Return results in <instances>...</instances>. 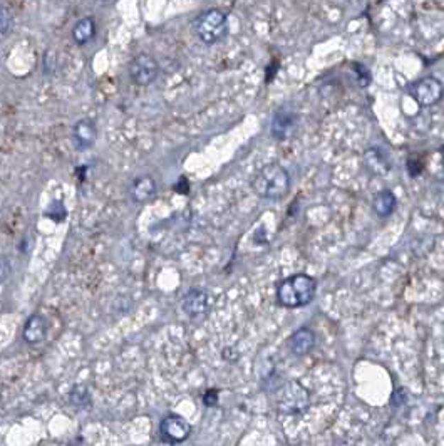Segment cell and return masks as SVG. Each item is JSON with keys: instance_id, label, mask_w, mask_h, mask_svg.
Here are the masks:
<instances>
[{"instance_id": "obj_15", "label": "cell", "mask_w": 444, "mask_h": 446, "mask_svg": "<svg viewBox=\"0 0 444 446\" xmlns=\"http://www.w3.org/2000/svg\"><path fill=\"white\" fill-rule=\"evenodd\" d=\"M396 209V197L392 191L384 190L381 193L376 195L374 198V211H376L379 217H389Z\"/></svg>"}, {"instance_id": "obj_6", "label": "cell", "mask_w": 444, "mask_h": 446, "mask_svg": "<svg viewBox=\"0 0 444 446\" xmlns=\"http://www.w3.org/2000/svg\"><path fill=\"white\" fill-rule=\"evenodd\" d=\"M443 84L438 79H434V77H424V79L418 81L411 88L412 99L419 106H424V108L439 103L443 97Z\"/></svg>"}, {"instance_id": "obj_3", "label": "cell", "mask_w": 444, "mask_h": 446, "mask_svg": "<svg viewBox=\"0 0 444 446\" xmlns=\"http://www.w3.org/2000/svg\"><path fill=\"white\" fill-rule=\"evenodd\" d=\"M193 30L203 44H216L218 41H221L225 37V34L228 30L227 15H225V12L218 9L205 10L193 22Z\"/></svg>"}, {"instance_id": "obj_19", "label": "cell", "mask_w": 444, "mask_h": 446, "mask_svg": "<svg viewBox=\"0 0 444 446\" xmlns=\"http://www.w3.org/2000/svg\"><path fill=\"white\" fill-rule=\"evenodd\" d=\"M46 213H48V217L54 218L56 222H61V220H64L65 215H68V210L64 209V205H62L61 202H52L50 203L49 210L46 211Z\"/></svg>"}, {"instance_id": "obj_11", "label": "cell", "mask_w": 444, "mask_h": 446, "mask_svg": "<svg viewBox=\"0 0 444 446\" xmlns=\"http://www.w3.org/2000/svg\"><path fill=\"white\" fill-rule=\"evenodd\" d=\"M46 332H48V322H46L44 317L36 314V316L29 317V320H27L26 326H24V332H22V336H24L26 342L37 344V342H41V340H44Z\"/></svg>"}, {"instance_id": "obj_8", "label": "cell", "mask_w": 444, "mask_h": 446, "mask_svg": "<svg viewBox=\"0 0 444 446\" xmlns=\"http://www.w3.org/2000/svg\"><path fill=\"white\" fill-rule=\"evenodd\" d=\"M97 139V126L92 119H81L74 124L72 141L76 150L85 151L94 146Z\"/></svg>"}, {"instance_id": "obj_18", "label": "cell", "mask_w": 444, "mask_h": 446, "mask_svg": "<svg viewBox=\"0 0 444 446\" xmlns=\"http://www.w3.org/2000/svg\"><path fill=\"white\" fill-rule=\"evenodd\" d=\"M12 12L7 9L6 6H0V34L9 32V29L12 27Z\"/></svg>"}, {"instance_id": "obj_20", "label": "cell", "mask_w": 444, "mask_h": 446, "mask_svg": "<svg viewBox=\"0 0 444 446\" xmlns=\"http://www.w3.org/2000/svg\"><path fill=\"white\" fill-rule=\"evenodd\" d=\"M12 273V265L7 257H0V284H3Z\"/></svg>"}, {"instance_id": "obj_4", "label": "cell", "mask_w": 444, "mask_h": 446, "mask_svg": "<svg viewBox=\"0 0 444 446\" xmlns=\"http://www.w3.org/2000/svg\"><path fill=\"white\" fill-rule=\"evenodd\" d=\"M309 391L297 381H287L276 393V408L282 414H302L309 409Z\"/></svg>"}, {"instance_id": "obj_12", "label": "cell", "mask_w": 444, "mask_h": 446, "mask_svg": "<svg viewBox=\"0 0 444 446\" xmlns=\"http://www.w3.org/2000/svg\"><path fill=\"white\" fill-rule=\"evenodd\" d=\"M154 193H157V183H154V180L151 176H141V178H138L132 183L131 197L134 202H148V200L154 197Z\"/></svg>"}, {"instance_id": "obj_16", "label": "cell", "mask_w": 444, "mask_h": 446, "mask_svg": "<svg viewBox=\"0 0 444 446\" xmlns=\"http://www.w3.org/2000/svg\"><path fill=\"white\" fill-rule=\"evenodd\" d=\"M69 398H71V403L76 408H88V406H91V394H89L88 387L83 385L74 386Z\"/></svg>"}, {"instance_id": "obj_21", "label": "cell", "mask_w": 444, "mask_h": 446, "mask_svg": "<svg viewBox=\"0 0 444 446\" xmlns=\"http://www.w3.org/2000/svg\"><path fill=\"white\" fill-rule=\"evenodd\" d=\"M203 403L206 406H210V408H212V406H216L218 391L216 389H208V391H206L205 396H203Z\"/></svg>"}, {"instance_id": "obj_22", "label": "cell", "mask_w": 444, "mask_h": 446, "mask_svg": "<svg viewBox=\"0 0 444 446\" xmlns=\"http://www.w3.org/2000/svg\"><path fill=\"white\" fill-rule=\"evenodd\" d=\"M407 170H409V173H411V176H418L421 175V171H423V166H421V164H414V162H412V158L409 159L407 162Z\"/></svg>"}, {"instance_id": "obj_17", "label": "cell", "mask_w": 444, "mask_h": 446, "mask_svg": "<svg viewBox=\"0 0 444 446\" xmlns=\"http://www.w3.org/2000/svg\"><path fill=\"white\" fill-rule=\"evenodd\" d=\"M352 69L356 70V74H357V81H359V86H361V88H367V86L371 84V79H372L371 70H369L367 68H365V66L359 64V62H356V64L352 66Z\"/></svg>"}, {"instance_id": "obj_9", "label": "cell", "mask_w": 444, "mask_h": 446, "mask_svg": "<svg viewBox=\"0 0 444 446\" xmlns=\"http://www.w3.org/2000/svg\"><path fill=\"white\" fill-rule=\"evenodd\" d=\"M315 346V336L310 329L302 327L295 331L288 339V349L294 356H305Z\"/></svg>"}, {"instance_id": "obj_5", "label": "cell", "mask_w": 444, "mask_h": 446, "mask_svg": "<svg viewBox=\"0 0 444 446\" xmlns=\"http://www.w3.org/2000/svg\"><path fill=\"white\" fill-rule=\"evenodd\" d=\"M158 72H159V66H158L157 59L146 52L136 56L134 59H132V62L130 66L131 79H132V82H134V84H138V86L151 84V82L158 77Z\"/></svg>"}, {"instance_id": "obj_13", "label": "cell", "mask_w": 444, "mask_h": 446, "mask_svg": "<svg viewBox=\"0 0 444 446\" xmlns=\"http://www.w3.org/2000/svg\"><path fill=\"white\" fill-rule=\"evenodd\" d=\"M295 123V115L288 109H280L276 113L274 121H272V135L275 136L276 139L287 138V135L290 133V129L294 128Z\"/></svg>"}, {"instance_id": "obj_7", "label": "cell", "mask_w": 444, "mask_h": 446, "mask_svg": "<svg viewBox=\"0 0 444 446\" xmlns=\"http://www.w3.org/2000/svg\"><path fill=\"white\" fill-rule=\"evenodd\" d=\"M159 432L170 443H183L192 433V426L183 418L171 414V416L163 418L161 425H159Z\"/></svg>"}, {"instance_id": "obj_2", "label": "cell", "mask_w": 444, "mask_h": 446, "mask_svg": "<svg viewBox=\"0 0 444 446\" xmlns=\"http://www.w3.org/2000/svg\"><path fill=\"white\" fill-rule=\"evenodd\" d=\"M288 186H290V176L285 168L276 163L263 166L252 182L253 191L259 197L268 200H280L285 197Z\"/></svg>"}, {"instance_id": "obj_1", "label": "cell", "mask_w": 444, "mask_h": 446, "mask_svg": "<svg viewBox=\"0 0 444 446\" xmlns=\"http://www.w3.org/2000/svg\"><path fill=\"white\" fill-rule=\"evenodd\" d=\"M317 282L305 273L288 277L276 289V300L287 309H301L314 300Z\"/></svg>"}, {"instance_id": "obj_10", "label": "cell", "mask_w": 444, "mask_h": 446, "mask_svg": "<svg viewBox=\"0 0 444 446\" xmlns=\"http://www.w3.org/2000/svg\"><path fill=\"white\" fill-rule=\"evenodd\" d=\"M181 307L192 319H196V317L203 316L208 309V297L200 289H192L183 299Z\"/></svg>"}, {"instance_id": "obj_14", "label": "cell", "mask_w": 444, "mask_h": 446, "mask_svg": "<svg viewBox=\"0 0 444 446\" xmlns=\"http://www.w3.org/2000/svg\"><path fill=\"white\" fill-rule=\"evenodd\" d=\"M94 34H96V23H94V19L91 17H84L81 19V21H77V23L72 29L74 41H76V44L79 46L88 44V42L94 37Z\"/></svg>"}]
</instances>
